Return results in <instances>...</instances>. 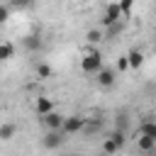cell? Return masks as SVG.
Masks as SVG:
<instances>
[{"mask_svg":"<svg viewBox=\"0 0 156 156\" xmlns=\"http://www.w3.org/2000/svg\"><path fill=\"white\" fill-rule=\"evenodd\" d=\"M124 124H127V117H124V115H117V127H119V132L124 129Z\"/></svg>","mask_w":156,"mask_h":156,"instance_id":"cell-20","label":"cell"},{"mask_svg":"<svg viewBox=\"0 0 156 156\" xmlns=\"http://www.w3.org/2000/svg\"><path fill=\"white\" fill-rule=\"evenodd\" d=\"M136 146H139L141 151H154V149H156V139H149V136H139V139H136Z\"/></svg>","mask_w":156,"mask_h":156,"instance_id":"cell-10","label":"cell"},{"mask_svg":"<svg viewBox=\"0 0 156 156\" xmlns=\"http://www.w3.org/2000/svg\"><path fill=\"white\" fill-rule=\"evenodd\" d=\"M63 119H66V117H61L58 112H51V115L44 117V124L49 127V132H61V129H63Z\"/></svg>","mask_w":156,"mask_h":156,"instance_id":"cell-4","label":"cell"},{"mask_svg":"<svg viewBox=\"0 0 156 156\" xmlns=\"http://www.w3.org/2000/svg\"><path fill=\"white\" fill-rule=\"evenodd\" d=\"M80 68H83L85 73H100V71H102V56H100V51H90V54L83 58Z\"/></svg>","mask_w":156,"mask_h":156,"instance_id":"cell-2","label":"cell"},{"mask_svg":"<svg viewBox=\"0 0 156 156\" xmlns=\"http://www.w3.org/2000/svg\"><path fill=\"white\" fill-rule=\"evenodd\" d=\"M141 136H149V139H156V122H146L141 127Z\"/></svg>","mask_w":156,"mask_h":156,"instance_id":"cell-13","label":"cell"},{"mask_svg":"<svg viewBox=\"0 0 156 156\" xmlns=\"http://www.w3.org/2000/svg\"><path fill=\"white\" fill-rule=\"evenodd\" d=\"M127 61H129V68H139V66L144 63V54L136 51V49H132V51L127 54Z\"/></svg>","mask_w":156,"mask_h":156,"instance_id":"cell-8","label":"cell"},{"mask_svg":"<svg viewBox=\"0 0 156 156\" xmlns=\"http://www.w3.org/2000/svg\"><path fill=\"white\" fill-rule=\"evenodd\" d=\"M98 83H100L102 88H110V85H115V71H110V68H102V71L98 73Z\"/></svg>","mask_w":156,"mask_h":156,"instance_id":"cell-6","label":"cell"},{"mask_svg":"<svg viewBox=\"0 0 156 156\" xmlns=\"http://www.w3.org/2000/svg\"><path fill=\"white\" fill-rule=\"evenodd\" d=\"M22 44H24L29 51H39V49H41V39H39L37 34H29V37H24V39H22Z\"/></svg>","mask_w":156,"mask_h":156,"instance_id":"cell-9","label":"cell"},{"mask_svg":"<svg viewBox=\"0 0 156 156\" xmlns=\"http://www.w3.org/2000/svg\"><path fill=\"white\" fill-rule=\"evenodd\" d=\"M83 129V117H78V115H73V117H66L63 119V134H76V132H80Z\"/></svg>","mask_w":156,"mask_h":156,"instance_id":"cell-3","label":"cell"},{"mask_svg":"<svg viewBox=\"0 0 156 156\" xmlns=\"http://www.w3.org/2000/svg\"><path fill=\"white\" fill-rule=\"evenodd\" d=\"M37 112H39L41 117L51 115V112H54V105H51V100H49V98H39V100H37Z\"/></svg>","mask_w":156,"mask_h":156,"instance_id":"cell-7","label":"cell"},{"mask_svg":"<svg viewBox=\"0 0 156 156\" xmlns=\"http://www.w3.org/2000/svg\"><path fill=\"white\" fill-rule=\"evenodd\" d=\"M15 129H17L15 124H0V139H5V141L12 139L15 136Z\"/></svg>","mask_w":156,"mask_h":156,"instance_id":"cell-12","label":"cell"},{"mask_svg":"<svg viewBox=\"0 0 156 156\" xmlns=\"http://www.w3.org/2000/svg\"><path fill=\"white\" fill-rule=\"evenodd\" d=\"M37 73H39V78H49V76H51V68H49L46 63H39V66H37Z\"/></svg>","mask_w":156,"mask_h":156,"instance_id":"cell-14","label":"cell"},{"mask_svg":"<svg viewBox=\"0 0 156 156\" xmlns=\"http://www.w3.org/2000/svg\"><path fill=\"white\" fill-rule=\"evenodd\" d=\"M127 68H129L127 56H119V58H117V71H127Z\"/></svg>","mask_w":156,"mask_h":156,"instance_id":"cell-17","label":"cell"},{"mask_svg":"<svg viewBox=\"0 0 156 156\" xmlns=\"http://www.w3.org/2000/svg\"><path fill=\"white\" fill-rule=\"evenodd\" d=\"M122 32V22H117V24H110L107 27V37H115V34H119Z\"/></svg>","mask_w":156,"mask_h":156,"instance_id":"cell-16","label":"cell"},{"mask_svg":"<svg viewBox=\"0 0 156 156\" xmlns=\"http://www.w3.org/2000/svg\"><path fill=\"white\" fill-rule=\"evenodd\" d=\"M100 39H102V32H98V29H90V32H88V41H90V44H95V41H100Z\"/></svg>","mask_w":156,"mask_h":156,"instance_id":"cell-15","label":"cell"},{"mask_svg":"<svg viewBox=\"0 0 156 156\" xmlns=\"http://www.w3.org/2000/svg\"><path fill=\"white\" fill-rule=\"evenodd\" d=\"M12 54H15V46H12L10 41H0V61L12 58Z\"/></svg>","mask_w":156,"mask_h":156,"instance_id":"cell-11","label":"cell"},{"mask_svg":"<svg viewBox=\"0 0 156 156\" xmlns=\"http://www.w3.org/2000/svg\"><path fill=\"white\" fill-rule=\"evenodd\" d=\"M68 156H78V154H68Z\"/></svg>","mask_w":156,"mask_h":156,"instance_id":"cell-21","label":"cell"},{"mask_svg":"<svg viewBox=\"0 0 156 156\" xmlns=\"http://www.w3.org/2000/svg\"><path fill=\"white\" fill-rule=\"evenodd\" d=\"M7 17H10V7H7V5H0V24H2Z\"/></svg>","mask_w":156,"mask_h":156,"instance_id":"cell-18","label":"cell"},{"mask_svg":"<svg viewBox=\"0 0 156 156\" xmlns=\"http://www.w3.org/2000/svg\"><path fill=\"white\" fill-rule=\"evenodd\" d=\"M63 144V132H49L44 136V146L46 149H58Z\"/></svg>","mask_w":156,"mask_h":156,"instance_id":"cell-5","label":"cell"},{"mask_svg":"<svg viewBox=\"0 0 156 156\" xmlns=\"http://www.w3.org/2000/svg\"><path fill=\"white\" fill-rule=\"evenodd\" d=\"M129 10H132V2H119V12L122 15H127Z\"/></svg>","mask_w":156,"mask_h":156,"instance_id":"cell-19","label":"cell"},{"mask_svg":"<svg viewBox=\"0 0 156 156\" xmlns=\"http://www.w3.org/2000/svg\"><path fill=\"white\" fill-rule=\"evenodd\" d=\"M122 144H124V132H112V134L102 141V151H105L107 156H115L117 149H122Z\"/></svg>","mask_w":156,"mask_h":156,"instance_id":"cell-1","label":"cell"}]
</instances>
